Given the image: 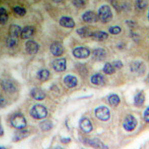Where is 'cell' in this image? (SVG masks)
<instances>
[{"mask_svg":"<svg viewBox=\"0 0 149 149\" xmlns=\"http://www.w3.org/2000/svg\"><path fill=\"white\" fill-rule=\"evenodd\" d=\"M98 19L104 23L110 22L113 17L111 9L109 5H104L101 6L98 10Z\"/></svg>","mask_w":149,"mask_h":149,"instance_id":"1","label":"cell"},{"mask_svg":"<svg viewBox=\"0 0 149 149\" xmlns=\"http://www.w3.org/2000/svg\"><path fill=\"white\" fill-rule=\"evenodd\" d=\"M46 107L41 104H36L31 109L30 114L33 118L36 119L44 118L47 115Z\"/></svg>","mask_w":149,"mask_h":149,"instance_id":"2","label":"cell"},{"mask_svg":"<svg viewBox=\"0 0 149 149\" xmlns=\"http://www.w3.org/2000/svg\"><path fill=\"white\" fill-rule=\"evenodd\" d=\"M130 69L132 73H135L138 76H142L146 72V65L143 61H133L131 63Z\"/></svg>","mask_w":149,"mask_h":149,"instance_id":"3","label":"cell"},{"mask_svg":"<svg viewBox=\"0 0 149 149\" xmlns=\"http://www.w3.org/2000/svg\"><path fill=\"white\" fill-rule=\"evenodd\" d=\"M13 126L17 129H22L26 125V122L24 116L20 113H16L13 115L10 120Z\"/></svg>","mask_w":149,"mask_h":149,"instance_id":"4","label":"cell"},{"mask_svg":"<svg viewBox=\"0 0 149 149\" xmlns=\"http://www.w3.org/2000/svg\"><path fill=\"white\" fill-rule=\"evenodd\" d=\"M96 117L102 121H107L110 118V113L109 109L105 106H100L95 109Z\"/></svg>","mask_w":149,"mask_h":149,"instance_id":"5","label":"cell"},{"mask_svg":"<svg viewBox=\"0 0 149 149\" xmlns=\"http://www.w3.org/2000/svg\"><path fill=\"white\" fill-rule=\"evenodd\" d=\"M137 125V121L135 117L132 115H128L124 121L123 126L124 128L127 131H132Z\"/></svg>","mask_w":149,"mask_h":149,"instance_id":"6","label":"cell"},{"mask_svg":"<svg viewBox=\"0 0 149 149\" xmlns=\"http://www.w3.org/2000/svg\"><path fill=\"white\" fill-rule=\"evenodd\" d=\"M73 56L78 59H85L90 56V50L87 48L80 46L75 48L73 50Z\"/></svg>","mask_w":149,"mask_h":149,"instance_id":"7","label":"cell"},{"mask_svg":"<svg viewBox=\"0 0 149 149\" xmlns=\"http://www.w3.org/2000/svg\"><path fill=\"white\" fill-rule=\"evenodd\" d=\"M53 69L57 72H64L66 70L67 61L65 58H60L54 60L52 63Z\"/></svg>","mask_w":149,"mask_h":149,"instance_id":"8","label":"cell"},{"mask_svg":"<svg viewBox=\"0 0 149 149\" xmlns=\"http://www.w3.org/2000/svg\"><path fill=\"white\" fill-rule=\"evenodd\" d=\"M26 50L29 54L32 55L36 54L39 49V45L36 41L32 40H29L26 41L25 44Z\"/></svg>","mask_w":149,"mask_h":149,"instance_id":"9","label":"cell"},{"mask_svg":"<svg viewBox=\"0 0 149 149\" xmlns=\"http://www.w3.org/2000/svg\"><path fill=\"white\" fill-rule=\"evenodd\" d=\"M50 50L54 56L59 57L63 54L64 48L61 43L58 41H54L51 44Z\"/></svg>","mask_w":149,"mask_h":149,"instance_id":"10","label":"cell"},{"mask_svg":"<svg viewBox=\"0 0 149 149\" xmlns=\"http://www.w3.org/2000/svg\"><path fill=\"white\" fill-rule=\"evenodd\" d=\"M107 53L102 48H97L93 50L92 53V58L95 61H102L107 57Z\"/></svg>","mask_w":149,"mask_h":149,"instance_id":"11","label":"cell"},{"mask_svg":"<svg viewBox=\"0 0 149 149\" xmlns=\"http://www.w3.org/2000/svg\"><path fill=\"white\" fill-rule=\"evenodd\" d=\"M81 17L85 22L89 24L97 22L99 19L97 15L92 10H88L84 13Z\"/></svg>","mask_w":149,"mask_h":149,"instance_id":"12","label":"cell"},{"mask_svg":"<svg viewBox=\"0 0 149 149\" xmlns=\"http://www.w3.org/2000/svg\"><path fill=\"white\" fill-rule=\"evenodd\" d=\"M1 87L5 92L9 93H15L17 88L13 83L8 80H3L1 81Z\"/></svg>","mask_w":149,"mask_h":149,"instance_id":"13","label":"cell"},{"mask_svg":"<svg viewBox=\"0 0 149 149\" xmlns=\"http://www.w3.org/2000/svg\"><path fill=\"white\" fill-rule=\"evenodd\" d=\"M108 33L103 31H95L92 32L90 36V37H92L93 40L100 42L106 40L108 38Z\"/></svg>","mask_w":149,"mask_h":149,"instance_id":"14","label":"cell"},{"mask_svg":"<svg viewBox=\"0 0 149 149\" xmlns=\"http://www.w3.org/2000/svg\"><path fill=\"white\" fill-rule=\"evenodd\" d=\"M32 98L37 100H42L45 98L46 95L43 90L38 88H32L31 92Z\"/></svg>","mask_w":149,"mask_h":149,"instance_id":"15","label":"cell"},{"mask_svg":"<svg viewBox=\"0 0 149 149\" xmlns=\"http://www.w3.org/2000/svg\"><path fill=\"white\" fill-rule=\"evenodd\" d=\"M59 24L62 26L66 28H73L75 26V22L72 17L64 16L60 19Z\"/></svg>","mask_w":149,"mask_h":149,"instance_id":"16","label":"cell"},{"mask_svg":"<svg viewBox=\"0 0 149 149\" xmlns=\"http://www.w3.org/2000/svg\"><path fill=\"white\" fill-rule=\"evenodd\" d=\"M64 83L69 88H73L77 85L78 80L76 77L72 74H68L64 78Z\"/></svg>","mask_w":149,"mask_h":149,"instance_id":"17","label":"cell"},{"mask_svg":"<svg viewBox=\"0 0 149 149\" xmlns=\"http://www.w3.org/2000/svg\"><path fill=\"white\" fill-rule=\"evenodd\" d=\"M35 31V29L32 26H26L22 29L20 37L22 39H28L29 38L31 37Z\"/></svg>","mask_w":149,"mask_h":149,"instance_id":"18","label":"cell"},{"mask_svg":"<svg viewBox=\"0 0 149 149\" xmlns=\"http://www.w3.org/2000/svg\"><path fill=\"white\" fill-rule=\"evenodd\" d=\"M80 126L82 130L85 132L88 133L93 129L92 123L90 120L86 117H84L80 120Z\"/></svg>","mask_w":149,"mask_h":149,"instance_id":"19","label":"cell"},{"mask_svg":"<svg viewBox=\"0 0 149 149\" xmlns=\"http://www.w3.org/2000/svg\"><path fill=\"white\" fill-rule=\"evenodd\" d=\"M22 31V29L20 26L16 24H13L9 27V35L12 37L17 38L19 35L20 36Z\"/></svg>","mask_w":149,"mask_h":149,"instance_id":"20","label":"cell"},{"mask_svg":"<svg viewBox=\"0 0 149 149\" xmlns=\"http://www.w3.org/2000/svg\"><path fill=\"white\" fill-rule=\"evenodd\" d=\"M145 101V93L143 91H141L140 92L138 93L134 97V105L137 107H142L144 104Z\"/></svg>","mask_w":149,"mask_h":149,"instance_id":"21","label":"cell"},{"mask_svg":"<svg viewBox=\"0 0 149 149\" xmlns=\"http://www.w3.org/2000/svg\"><path fill=\"white\" fill-rule=\"evenodd\" d=\"M86 142L95 149H108L107 146L97 139L86 140Z\"/></svg>","mask_w":149,"mask_h":149,"instance_id":"22","label":"cell"},{"mask_svg":"<svg viewBox=\"0 0 149 149\" xmlns=\"http://www.w3.org/2000/svg\"><path fill=\"white\" fill-rule=\"evenodd\" d=\"M91 81L93 85L100 86L104 83V78L102 74L100 73H97L92 76L91 78Z\"/></svg>","mask_w":149,"mask_h":149,"instance_id":"23","label":"cell"},{"mask_svg":"<svg viewBox=\"0 0 149 149\" xmlns=\"http://www.w3.org/2000/svg\"><path fill=\"white\" fill-rule=\"evenodd\" d=\"M77 33L81 38H86L90 37L92 31H90V29L87 26H83L77 29Z\"/></svg>","mask_w":149,"mask_h":149,"instance_id":"24","label":"cell"},{"mask_svg":"<svg viewBox=\"0 0 149 149\" xmlns=\"http://www.w3.org/2000/svg\"><path fill=\"white\" fill-rule=\"evenodd\" d=\"M50 76V72L46 69H43L38 71L37 73V78L40 81H46Z\"/></svg>","mask_w":149,"mask_h":149,"instance_id":"25","label":"cell"},{"mask_svg":"<svg viewBox=\"0 0 149 149\" xmlns=\"http://www.w3.org/2000/svg\"><path fill=\"white\" fill-rule=\"evenodd\" d=\"M108 101L110 105L113 107H117L120 102V99L117 94L113 93L109 96Z\"/></svg>","mask_w":149,"mask_h":149,"instance_id":"26","label":"cell"},{"mask_svg":"<svg viewBox=\"0 0 149 149\" xmlns=\"http://www.w3.org/2000/svg\"><path fill=\"white\" fill-rule=\"evenodd\" d=\"M9 19V16L7 10L3 7L0 8V22L2 25H4L7 23Z\"/></svg>","mask_w":149,"mask_h":149,"instance_id":"27","label":"cell"},{"mask_svg":"<svg viewBox=\"0 0 149 149\" xmlns=\"http://www.w3.org/2000/svg\"><path fill=\"white\" fill-rule=\"evenodd\" d=\"M29 134V133L28 132V131L25 130L19 131L15 133V136H14V140L15 141H19L22 140L24 138L27 137Z\"/></svg>","mask_w":149,"mask_h":149,"instance_id":"28","label":"cell"},{"mask_svg":"<svg viewBox=\"0 0 149 149\" xmlns=\"http://www.w3.org/2000/svg\"><path fill=\"white\" fill-rule=\"evenodd\" d=\"M103 71L106 74L111 75L115 73L116 69L112 64L109 62H107L103 66Z\"/></svg>","mask_w":149,"mask_h":149,"instance_id":"29","label":"cell"},{"mask_svg":"<svg viewBox=\"0 0 149 149\" xmlns=\"http://www.w3.org/2000/svg\"><path fill=\"white\" fill-rule=\"evenodd\" d=\"M53 124L51 121L46 120L42 121L39 124V127L40 129L44 131H47L49 130L52 128Z\"/></svg>","mask_w":149,"mask_h":149,"instance_id":"30","label":"cell"},{"mask_svg":"<svg viewBox=\"0 0 149 149\" xmlns=\"http://www.w3.org/2000/svg\"><path fill=\"white\" fill-rule=\"evenodd\" d=\"M17 38H15L9 36L6 39V45L7 47L10 48H14L17 45Z\"/></svg>","mask_w":149,"mask_h":149,"instance_id":"31","label":"cell"},{"mask_svg":"<svg viewBox=\"0 0 149 149\" xmlns=\"http://www.w3.org/2000/svg\"><path fill=\"white\" fill-rule=\"evenodd\" d=\"M111 3L112 6L114 8V9L117 11H121L122 10L126 9L127 8V5L126 4L121 5L120 3H118V2L115 1H111Z\"/></svg>","mask_w":149,"mask_h":149,"instance_id":"32","label":"cell"},{"mask_svg":"<svg viewBox=\"0 0 149 149\" xmlns=\"http://www.w3.org/2000/svg\"><path fill=\"white\" fill-rule=\"evenodd\" d=\"M14 11L15 14L17 15H19L20 17H24L26 15V10L25 8L23 7H19V6H15L14 8Z\"/></svg>","mask_w":149,"mask_h":149,"instance_id":"33","label":"cell"},{"mask_svg":"<svg viewBox=\"0 0 149 149\" xmlns=\"http://www.w3.org/2000/svg\"><path fill=\"white\" fill-rule=\"evenodd\" d=\"M121 28L119 26H111L109 27V31L110 34H113V35H117L118 34L121 32Z\"/></svg>","mask_w":149,"mask_h":149,"instance_id":"34","label":"cell"},{"mask_svg":"<svg viewBox=\"0 0 149 149\" xmlns=\"http://www.w3.org/2000/svg\"><path fill=\"white\" fill-rule=\"evenodd\" d=\"M72 3L74 6L76 7L77 8H81L84 7L86 5V2L85 1H81V0L73 1H72Z\"/></svg>","mask_w":149,"mask_h":149,"instance_id":"35","label":"cell"},{"mask_svg":"<svg viewBox=\"0 0 149 149\" xmlns=\"http://www.w3.org/2000/svg\"><path fill=\"white\" fill-rule=\"evenodd\" d=\"M148 5V2L147 1H137L136 5L139 9H143L145 8Z\"/></svg>","mask_w":149,"mask_h":149,"instance_id":"36","label":"cell"},{"mask_svg":"<svg viewBox=\"0 0 149 149\" xmlns=\"http://www.w3.org/2000/svg\"><path fill=\"white\" fill-rule=\"evenodd\" d=\"M115 69H120L123 67V64L120 60H115L112 63Z\"/></svg>","mask_w":149,"mask_h":149,"instance_id":"37","label":"cell"},{"mask_svg":"<svg viewBox=\"0 0 149 149\" xmlns=\"http://www.w3.org/2000/svg\"><path fill=\"white\" fill-rule=\"evenodd\" d=\"M144 118L145 121L149 123V107L144 112Z\"/></svg>","mask_w":149,"mask_h":149,"instance_id":"38","label":"cell"},{"mask_svg":"<svg viewBox=\"0 0 149 149\" xmlns=\"http://www.w3.org/2000/svg\"><path fill=\"white\" fill-rule=\"evenodd\" d=\"M6 103H7L6 100L4 98L1 97V107H3L4 106H5L6 105Z\"/></svg>","mask_w":149,"mask_h":149,"instance_id":"39","label":"cell"},{"mask_svg":"<svg viewBox=\"0 0 149 149\" xmlns=\"http://www.w3.org/2000/svg\"><path fill=\"white\" fill-rule=\"evenodd\" d=\"M71 141V139L69 138H62L61 139V142L63 143H69Z\"/></svg>","mask_w":149,"mask_h":149,"instance_id":"40","label":"cell"},{"mask_svg":"<svg viewBox=\"0 0 149 149\" xmlns=\"http://www.w3.org/2000/svg\"><path fill=\"white\" fill-rule=\"evenodd\" d=\"M126 22L130 26H133L135 25V22H133V21H131V20H128V21H126Z\"/></svg>","mask_w":149,"mask_h":149,"instance_id":"41","label":"cell"},{"mask_svg":"<svg viewBox=\"0 0 149 149\" xmlns=\"http://www.w3.org/2000/svg\"><path fill=\"white\" fill-rule=\"evenodd\" d=\"M0 149H6L5 148L3 147H1V148H0Z\"/></svg>","mask_w":149,"mask_h":149,"instance_id":"42","label":"cell"},{"mask_svg":"<svg viewBox=\"0 0 149 149\" xmlns=\"http://www.w3.org/2000/svg\"><path fill=\"white\" fill-rule=\"evenodd\" d=\"M148 19L149 20V11H148Z\"/></svg>","mask_w":149,"mask_h":149,"instance_id":"43","label":"cell"},{"mask_svg":"<svg viewBox=\"0 0 149 149\" xmlns=\"http://www.w3.org/2000/svg\"><path fill=\"white\" fill-rule=\"evenodd\" d=\"M148 81H149V74H148Z\"/></svg>","mask_w":149,"mask_h":149,"instance_id":"44","label":"cell"},{"mask_svg":"<svg viewBox=\"0 0 149 149\" xmlns=\"http://www.w3.org/2000/svg\"></svg>","mask_w":149,"mask_h":149,"instance_id":"45","label":"cell"}]
</instances>
